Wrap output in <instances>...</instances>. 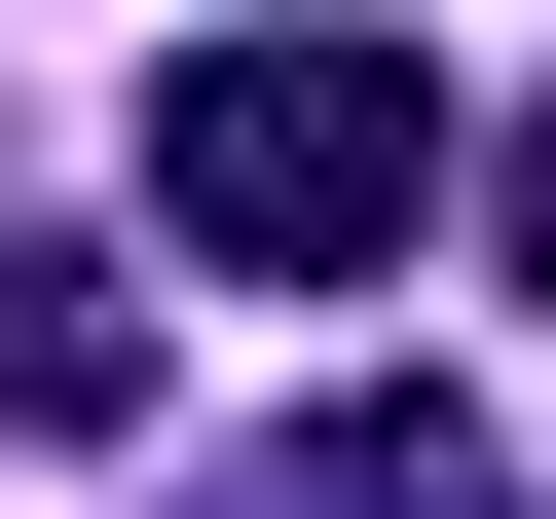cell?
<instances>
[{
  "instance_id": "1",
  "label": "cell",
  "mask_w": 556,
  "mask_h": 519,
  "mask_svg": "<svg viewBox=\"0 0 556 519\" xmlns=\"http://www.w3.org/2000/svg\"><path fill=\"white\" fill-rule=\"evenodd\" d=\"M149 260H223V298L445 260V75H408V38H186V75H149Z\"/></svg>"
},
{
  "instance_id": "3",
  "label": "cell",
  "mask_w": 556,
  "mask_h": 519,
  "mask_svg": "<svg viewBox=\"0 0 556 519\" xmlns=\"http://www.w3.org/2000/svg\"><path fill=\"white\" fill-rule=\"evenodd\" d=\"M519 298H556V112H519Z\"/></svg>"
},
{
  "instance_id": "2",
  "label": "cell",
  "mask_w": 556,
  "mask_h": 519,
  "mask_svg": "<svg viewBox=\"0 0 556 519\" xmlns=\"http://www.w3.org/2000/svg\"><path fill=\"white\" fill-rule=\"evenodd\" d=\"M0 445H149V298L75 223H0Z\"/></svg>"
}]
</instances>
